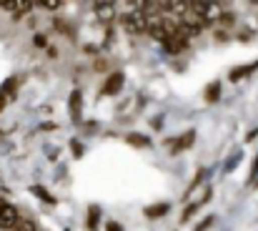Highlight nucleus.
<instances>
[{"mask_svg":"<svg viewBox=\"0 0 258 231\" xmlns=\"http://www.w3.org/2000/svg\"><path fill=\"white\" fill-rule=\"evenodd\" d=\"M123 80H125V76H123L120 71L110 73V78H108V80H105V85H103V96H115V93L123 88Z\"/></svg>","mask_w":258,"mask_h":231,"instance_id":"3","label":"nucleus"},{"mask_svg":"<svg viewBox=\"0 0 258 231\" xmlns=\"http://www.w3.org/2000/svg\"><path fill=\"white\" fill-rule=\"evenodd\" d=\"M213 221H216L213 216H206V219H203V221H201V224L196 226V231H206V229H211V226H213Z\"/></svg>","mask_w":258,"mask_h":231,"instance_id":"17","label":"nucleus"},{"mask_svg":"<svg viewBox=\"0 0 258 231\" xmlns=\"http://www.w3.org/2000/svg\"><path fill=\"white\" fill-rule=\"evenodd\" d=\"M33 43H35L38 48H45V43H48V40H45V35H33Z\"/></svg>","mask_w":258,"mask_h":231,"instance_id":"22","label":"nucleus"},{"mask_svg":"<svg viewBox=\"0 0 258 231\" xmlns=\"http://www.w3.org/2000/svg\"><path fill=\"white\" fill-rule=\"evenodd\" d=\"M123 25L128 33H146V15L133 10V13H125L123 15Z\"/></svg>","mask_w":258,"mask_h":231,"instance_id":"1","label":"nucleus"},{"mask_svg":"<svg viewBox=\"0 0 258 231\" xmlns=\"http://www.w3.org/2000/svg\"><path fill=\"white\" fill-rule=\"evenodd\" d=\"M128 144H131V146H151V141H148L146 136H138V133H131V136H128Z\"/></svg>","mask_w":258,"mask_h":231,"instance_id":"15","label":"nucleus"},{"mask_svg":"<svg viewBox=\"0 0 258 231\" xmlns=\"http://www.w3.org/2000/svg\"><path fill=\"white\" fill-rule=\"evenodd\" d=\"M55 28H58V30H63L66 35H73V30H71V25H68V23H63V20H55Z\"/></svg>","mask_w":258,"mask_h":231,"instance_id":"20","label":"nucleus"},{"mask_svg":"<svg viewBox=\"0 0 258 231\" xmlns=\"http://www.w3.org/2000/svg\"><path fill=\"white\" fill-rule=\"evenodd\" d=\"M10 231H35V221H30V219H18V224Z\"/></svg>","mask_w":258,"mask_h":231,"instance_id":"14","label":"nucleus"},{"mask_svg":"<svg viewBox=\"0 0 258 231\" xmlns=\"http://www.w3.org/2000/svg\"><path fill=\"white\" fill-rule=\"evenodd\" d=\"M3 206H5V199H3V196H0V209H3Z\"/></svg>","mask_w":258,"mask_h":231,"instance_id":"29","label":"nucleus"},{"mask_svg":"<svg viewBox=\"0 0 258 231\" xmlns=\"http://www.w3.org/2000/svg\"><path fill=\"white\" fill-rule=\"evenodd\" d=\"M251 173H253V178L258 176V156H256V161H253V166H251Z\"/></svg>","mask_w":258,"mask_h":231,"instance_id":"27","label":"nucleus"},{"mask_svg":"<svg viewBox=\"0 0 258 231\" xmlns=\"http://www.w3.org/2000/svg\"><path fill=\"white\" fill-rule=\"evenodd\" d=\"M40 5L48 8V10H58V8H60V0H43Z\"/></svg>","mask_w":258,"mask_h":231,"instance_id":"19","label":"nucleus"},{"mask_svg":"<svg viewBox=\"0 0 258 231\" xmlns=\"http://www.w3.org/2000/svg\"><path fill=\"white\" fill-rule=\"evenodd\" d=\"M71 146H73V154L76 156H83V146H81V144H76V141H73Z\"/></svg>","mask_w":258,"mask_h":231,"instance_id":"25","label":"nucleus"},{"mask_svg":"<svg viewBox=\"0 0 258 231\" xmlns=\"http://www.w3.org/2000/svg\"><path fill=\"white\" fill-rule=\"evenodd\" d=\"M256 68H258V63H248V66H241V68H233V71L228 73V78H231V80L236 83V80H241V78H243V76H248V73H251V71H256Z\"/></svg>","mask_w":258,"mask_h":231,"instance_id":"9","label":"nucleus"},{"mask_svg":"<svg viewBox=\"0 0 258 231\" xmlns=\"http://www.w3.org/2000/svg\"><path fill=\"white\" fill-rule=\"evenodd\" d=\"M163 45H166V51H168V53H180V51H185V48H188V40H183V38L173 35V38H168Z\"/></svg>","mask_w":258,"mask_h":231,"instance_id":"7","label":"nucleus"},{"mask_svg":"<svg viewBox=\"0 0 258 231\" xmlns=\"http://www.w3.org/2000/svg\"><path fill=\"white\" fill-rule=\"evenodd\" d=\"M233 20H236V15H233L231 10H226V13H221V23H223V25H231Z\"/></svg>","mask_w":258,"mask_h":231,"instance_id":"18","label":"nucleus"},{"mask_svg":"<svg viewBox=\"0 0 258 231\" xmlns=\"http://www.w3.org/2000/svg\"><path fill=\"white\" fill-rule=\"evenodd\" d=\"M171 211V204H156V206H148L146 209V216L148 219H161V216H166Z\"/></svg>","mask_w":258,"mask_h":231,"instance_id":"8","label":"nucleus"},{"mask_svg":"<svg viewBox=\"0 0 258 231\" xmlns=\"http://www.w3.org/2000/svg\"><path fill=\"white\" fill-rule=\"evenodd\" d=\"M15 85H18V80H15V78H8V80L0 85V93L8 96V98L13 101V98H15Z\"/></svg>","mask_w":258,"mask_h":231,"instance_id":"12","label":"nucleus"},{"mask_svg":"<svg viewBox=\"0 0 258 231\" xmlns=\"http://www.w3.org/2000/svg\"><path fill=\"white\" fill-rule=\"evenodd\" d=\"M241 158H243V154H241V151H236V154L228 158V163H226V171H231V168H233L236 163H241Z\"/></svg>","mask_w":258,"mask_h":231,"instance_id":"16","label":"nucleus"},{"mask_svg":"<svg viewBox=\"0 0 258 231\" xmlns=\"http://www.w3.org/2000/svg\"><path fill=\"white\" fill-rule=\"evenodd\" d=\"M8 103H10V98H8V96H3V93H0V111H3V108H5V106H8Z\"/></svg>","mask_w":258,"mask_h":231,"instance_id":"26","label":"nucleus"},{"mask_svg":"<svg viewBox=\"0 0 258 231\" xmlns=\"http://www.w3.org/2000/svg\"><path fill=\"white\" fill-rule=\"evenodd\" d=\"M81 108H83V93L76 90V93L71 96V118H73V121H81Z\"/></svg>","mask_w":258,"mask_h":231,"instance_id":"6","label":"nucleus"},{"mask_svg":"<svg viewBox=\"0 0 258 231\" xmlns=\"http://www.w3.org/2000/svg\"><path fill=\"white\" fill-rule=\"evenodd\" d=\"M258 136V128H253V131H251V133H248V136H246V141H253V138H256Z\"/></svg>","mask_w":258,"mask_h":231,"instance_id":"28","label":"nucleus"},{"mask_svg":"<svg viewBox=\"0 0 258 231\" xmlns=\"http://www.w3.org/2000/svg\"><path fill=\"white\" fill-rule=\"evenodd\" d=\"M30 191H33V194H35L38 199H43L45 204H55V196H50V194H48V191H45L43 186H33Z\"/></svg>","mask_w":258,"mask_h":231,"instance_id":"13","label":"nucleus"},{"mask_svg":"<svg viewBox=\"0 0 258 231\" xmlns=\"http://www.w3.org/2000/svg\"><path fill=\"white\" fill-rule=\"evenodd\" d=\"M0 5H3L5 10H15V5H18V3H13V0H3Z\"/></svg>","mask_w":258,"mask_h":231,"instance_id":"24","label":"nucleus"},{"mask_svg":"<svg viewBox=\"0 0 258 231\" xmlns=\"http://www.w3.org/2000/svg\"><path fill=\"white\" fill-rule=\"evenodd\" d=\"M18 219H20V214H18L15 206L5 204V206L0 209V229H13V226L18 224Z\"/></svg>","mask_w":258,"mask_h":231,"instance_id":"2","label":"nucleus"},{"mask_svg":"<svg viewBox=\"0 0 258 231\" xmlns=\"http://www.w3.org/2000/svg\"><path fill=\"white\" fill-rule=\"evenodd\" d=\"M193 141H196V133H193V131L183 133L178 141H168V146H171V154H180V151L190 149V144H193Z\"/></svg>","mask_w":258,"mask_h":231,"instance_id":"5","label":"nucleus"},{"mask_svg":"<svg viewBox=\"0 0 258 231\" xmlns=\"http://www.w3.org/2000/svg\"><path fill=\"white\" fill-rule=\"evenodd\" d=\"M93 10H95V18L103 20V23H110L115 18V5L113 3H95Z\"/></svg>","mask_w":258,"mask_h":231,"instance_id":"4","label":"nucleus"},{"mask_svg":"<svg viewBox=\"0 0 258 231\" xmlns=\"http://www.w3.org/2000/svg\"><path fill=\"white\" fill-rule=\"evenodd\" d=\"M218 98H221V83L216 80V83H211V85L206 88V101L213 103V101H218Z\"/></svg>","mask_w":258,"mask_h":231,"instance_id":"11","label":"nucleus"},{"mask_svg":"<svg viewBox=\"0 0 258 231\" xmlns=\"http://www.w3.org/2000/svg\"><path fill=\"white\" fill-rule=\"evenodd\" d=\"M98 221H100V209L98 206H90L88 209V229L95 231L98 229Z\"/></svg>","mask_w":258,"mask_h":231,"instance_id":"10","label":"nucleus"},{"mask_svg":"<svg viewBox=\"0 0 258 231\" xmlns=\"http://www.w3.org/2000/svg\"><path fill=\"white\" fill-rule=\"evenodd\" d=\"M105 231H123V226L115 224V221H108V224H105Z\"/></svg>","mask_w":258,"mask_h":231,"instance_id":"23","label":"nucleus"},{"mask_svg":"<svg viewBox=\"0 0 258 231\" xmlns=\"http://www.w3.org/2000/svg\"><path fill=\"white\" fill-rule=\"evenodd\" d=\"M198 206H201V204H190V206L185 209V214H183V221H188V219H190V216L198 211Z\"/></svg>","mask_w":258,"mask_h":231,"instance_id":"21","label":"nucleus"}]
</instances>
